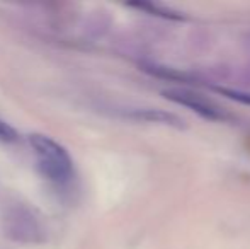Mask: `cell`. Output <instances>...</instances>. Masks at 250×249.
Returning <instances> with one entry per match:
<instances>
[{
	"instance_id": "6",
	"label": "cell",
	"mask_w": 250,
	"mask_h": 249,
	"mask_svg": "<svg viewBox=\"0 0 250 249\" xmlns=\"http://www.w3.org/2000/svg\"><path fill=\"white\" fill-rule=\"evenodd\" d=\"M214 91L223 96L230 97L233 101H238L242 104H249L250 106V92H245V91H237V89H227V87H214Z\"/></svg>"
},
{
	"instance_id": "1",
	"label": "cell",
	"mask_w": 250,
	"mask_h": 249,
	"mask_svg": "<svg viewBox=\"0 0 250 249\" xmlns=\"http://www.w3.org/2000/svg\"><path fill=\"white\" fill-rule=\"evenodd\" d=\"M29 145L38 156L40 173L53 183H66L73 174V162L65 147L43 133H31Z\"/></svg>"
},
{
	"instance_id": "7",
	"label": "cell",
	"mask_w": 250,
	"mask_h": 249,
	"mask_svg": "<svg viewBox=\"0 0 250 249\" xmlns=\"http://www.w3.org/2000/svg\"><path fill=\"white\" fill-rule=\"evenodd\" d=\"M17 138H19V135H17L16 128L0 118V142L14 143V142H17Z\"/></svg>"
},
{
	"instance_id": "3",
	"label": "cell",
	"mask_w": 250,
	"mask_h": 249,
	"mask_svg": "<svg viewBox=\"0 0 250 249\" xmlns=\"http://www.w3.org/2000/svg\"><path fill=\"white\" fill-rule=\"evenodd\" d=\"M165 97L172 103L179 104V106L189 108L191 111H194L196 114H199L201 118L209 121H227L230 120V114L220 108L216 103H213L211 99H206L198 92H192V91L186 89H165L164 92Z\"/></svg>"
},
{
	"instance_id": "5",
	"label": "cell",
	"mask_w": 250,
	"mask_h": 249,
	"mask_svg": "<svg viewBox=\"0 0 250 249\" xmlns=\"http://www.w3.org/2000/svg\"><path fill=\"white\" fill-rule=\"evenodd\" d=\"M129 7L138 10H145V12L151 14V16H158L164 17V19H182V16L177 12V10H172L168 7L158 5V3H151V2H135L129 3Z\"/></svg>"
},
{
	"instance_id": "4",
	"label": "cell",
	"mask_w": 250,
	"mask_h": 249,
	"mask_svg": "<svg viewBox=\"0 0 250 249\" xmlns=\"http://www.w3.org/2000/svg\"><path fill=\"white\" fill-rule=\"evenodd\" d=\"M126 118L143 123H157L165 126H174V128H186V121L174 113H168L164 110H155V108H138L125 113Z\"/></svg>"
},
{
	"instance_id": "2",
	"label": "cell",
	"mask_w": 250,
	"mask_h": 249,
	"mask_svg": "<svg viewBox=\"0 0 250 249\" xmlns=\"http://www.w3.org/2000/svg\"><path fill=\"white\" fill-rule=\"evenodd\" d=\"M3 227L7 236L19 243L38 244L44 241L43 226L27 206H10L3 215Z\"/></svg>"
}]
</instances>
